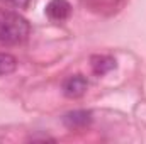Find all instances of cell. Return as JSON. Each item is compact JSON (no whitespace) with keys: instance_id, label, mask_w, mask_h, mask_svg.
Wrapping results in <instances>:
<instances>
[{"instance_id":"obj_6","label":"cell","mask_w":146,"mask_h":144,"mask_svg":"<svg viewBox=\"0 0 146 144\" xmlns=\"http://www.w3.org/2000/svg\"><path fill=\"white\" fill-rule=\"evenodd\" d=\"M17 68V59L9 53H0V76L10 75Z\"/></svg>"},{"instance_id":"obj_3","label":"cell","mask_w":146,"mask_h":144,"mask_svg":"<svg viewBox=\"0 0 146 144\" xmlns=\"http://www.w3.org/2000/svg\"><path fill=\"white\" fill-rule=\"evenodd\" d=\"M44 12L53 22H63V20H66L70 17L72 5H70L68 0H49Z\"/></svg>"},{"instance_id":"obj_1","label":"cell","mask_w":146,"mask_h":144,"mask_svg":"<svg viewBox=\"0 0 146 144\" xmlns=\"http://www.w3.org/2000/svg\"><path fill=\"white\" fill-rule=\"evenodd\" d=\"M31 32L29 22L15 14L14 10L0 12V42L3 44H19L26 41Z\"/></svg>"},{"instance_id":"obj_2","label":"cell","mask_w":146,"mask_h":144,"mask_svg":"<svg viewBox=\"0 0 146 144\" xmlns=\"http://www.w3.org/2000/svg\"><path fill=\"white\" fill-rule=\"evenodd\" d=\"M88 88V81L83 75H72L68 76L63 85H61V90H63V95L68 97V98H78L82 97Z\"/></svg>"},{"instance_id":"obj_7","label":"cell","mask_w":146,"mask_h":144,"mask_svg":"<svg viewBox=\"0 0 146 144\" xmlns=\"http://www.w3.org/2000/svg\"><path fill=\"white\" fill-rule=\"evenodd\" d=\"M0 3L5 7V10H26L31 0H0Z\"/></svg>"},{"instance_id":"obj_4","label":"cell","mask_w":146,"mask_h":144,"mask_svg":"<svg viewBox=\"0 0 146 144\" xmlns=\"http://www.w3.org/2000/svg\"><path fill=\"white\" fill-rule=\"evenodd\" d=\"M92 112L90 110H83V108H78V110H72L68 114H65L63 117V124L68 127V129H83L87 127L90 122H92Z\"/></svg>"},{"instance_id":"obj_5","label":"cell","mask_w":146,"mask_h":144,"mask_svg":"<svg viewBox=\"0 0 146 144\" xmlns=\"http://www.w3.org/2000/svg\"><path fill=\"white\" fill-rule=\"evenodd\" d=\"M90 65H92V70L95 75L102 76L115 68V59L109 54H97V56H92Z\"/></svg>"}]
</instances>
